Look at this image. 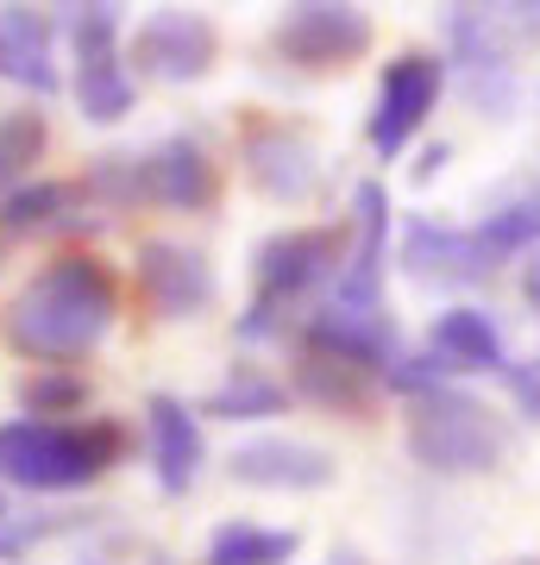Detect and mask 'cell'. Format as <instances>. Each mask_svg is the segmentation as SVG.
I'll return each instance as SVG.
<instances>
[{
	"label": "cell",
	"instance_id": "cell-3",
	"mask_svg": "<svg viewBox=\"0 0 540 565\" xmlns=\"http://www.w3.org/2000/svg\"><path fill=\"white\" fill-rule=\"evenodd\" d=\"M409 452L421 471L478 478L509 459V427L465 390H427L409 403Z\"/></svg>",
	"mask_w": 540,
	"mask_h": 565
},
{
	"label": "cell",
	"instance_id": "cell-29",
	"mask_svg": "<svg viewBox=\"0 0 540 565\" xmlns=\"http://www.w3.org/2000/svg\"><path fill=\"white\" fill-rule=\"evenodd\" d=\"M502 384L528 422H540V364H502Z\"/></svg>",
	"mask_w": 540,
	"mask_h": 565
},
{
	"label": "cell",
	"instance_id": "cell-21",
	"mask_svg": "<svg viewBox=\"0 0 540 565\" xmlns=\"http://www.w3.org/2000/svg\"><path fill=\"white\" fill-rule=\"evenodd\" d=\"M371 390H378V377H364L352 364L320 359V352H296V390L289 396H308V403L333 408V415H364Z\"/></svg>",
	"mask_w": 540,
	"mask_h": 565
},
{
	"label": "cell",
	"instance_id": "cell-6",
	"mask_svg": "<svg viewBox=\"0 0 540 565\" xmlns=\"http://www.w3.org/2000/svg\"><path fill=\"white\" fill-rule=\"evenodd\" d=\"M371 13L364 7H346V0H301L277 20L271 44H277L283 63L296 70H346L371 51Z\"/></svg>",
	"mask_w": 540,
	"mask_h": 565
},
{
	"label": "cell",
	"instance_id": "cell-31",
	"mask_svg": "<svg viewBox=\"0 0 540 565\" xmlns=\"http://www.w3.org/2000/svg\"><path fill=\"white\" fill-rule=\"evenodd\" d=\"M521 289H528V302L540 308V264H534V270H528V282H521Z\"/></svg>",
	"mask_w": 540,
	"mask_h": 565
},
{
	"label": "cell",
	"instance_id": "cell-25",
	"mask_svg": "<svg viewBox=\"0 0 540 565\" xmlns=\"http://www.w3.org/2000/svg\"><path fill=\"white\" fill-rule=\"evenodd\" d=\"M44 139H51L44 114H32V107L0 114V189H20V182H32V163L44 158Z\"/></svg>",
	"mask_w": 540,
	"mask_h": 565
},
{
	"label": "cell",
	"instance_id": "cell-4",
	"mask_svg": "<svg viewBox=\"0 0 540 565\" xmlns=\"http://www.w3.org/2000/svg\"><path fill=\"white\" fill-rule=\"evenodd\" d=\"M340 277V239L327 226H289L252 252V282L258 296L245 308L240 340H271L283 327V308H296L301 296H315L320 282Z\"/></svg>",
	"mask_w": 540,
	"mask_h": 565
},
{
	"label": "cell",
	"instance_id": "cell-28",
	"mask_svg": "<svg viewBox=\"0 0 540 565\" xmlns=\"http://www.w3.org/2000/svg\"><path fill=\"white\" fill-rule=\"evenodd\" d=\"M446 377H453V371H446L434 352H421V359H409V352H402V359L383 371V384L396 390V396H409V403H415V396H427V390H446Z\"/></svg>",
	"mask_w": 540,
	"mask_h": 565
},
{
	"label": "cell",
	"instance_id": "cell-12",
	"mask_svg": "<svg viewBox=\"0 0 540 565\" xmlns=\"http://www.w3.org/2000/svg\"><path fill=\"white\" fill-rule=\"evenodd\" d=\"M301 352H320V359H340L352 364V371H364V377H378L402 359L396 345V321L383 315V308H371V315H352V308H315L308 315V327H301Z\"/></svg>",
	"mask_w": 540,
	"mask_h": 565
},
{
	"label": "cell",
	"instance_id": "cell-10",
	"mask_svg": "<svg viewBox=\"0 0 540 565\" xmlns=\"http://www.w3.org/2000/svg\"><path fill=\"white\" fill-rule=\"evenodd\" d=\"M446 44H453V63L465 70L472 102L502 120L516 107V76H509V44H502L497 7H446Z\"/></svg>",
	"mask_w": 540,
	"mask_h": 565
},
{
	"label": "cell",
	"instance_id": "cell-19",
	"mask_svg": "<svg viewBox=\"0 0 540 565\" xmlns=\"http://www.w3.org/2000/svg\"><path fill=\"white\" fill-rule=\"evenodd\" d=\"M434 359L446 371H502L509 352L484 308H446V315H434Z\"/></svg>",
	"mask_w": 540,
	"mask_h": 565
},
{
	"label": "cell",
	"instance_id": "cell-14",
	"mask_svg": "<svg viewBox=\"0 0 540 565\" xmlns=\"http://www.w3.org/2000/svg\"><path fill=\"white\" fill-rule=\"evenodd\" d=\"M402 264H409V277L446 282V289H472V282L497 277V258L484 252L472 226H446V221H427V214H415L409 233H402Z\"/></svg>",
	"mask_w": 540,
	"mask_h": 565
},
{
	"label": "cell",
	"instance_id": "cell-1",
	"mask_svg": "<svg viewBox=\"0 0 540 565\" xmlns=\"http://www.w3.org/2000/svg\"><path fill=\"white\" fill-rule=\"evenodd\" d=\"M120 315V282L95 252H63L7 302V345L20 359L70 364L88 359Z\"/></svg>",
	"mask_w": 540,
	"mask_h": 565
},
{
	"label": "cell",
	"instance_id": "cell-30",
	"mask_svg": "<svg viewBox=\"0 0 540 565\" xmlns=\"http://www.w3.org/2000/svg\"><path fill=\"white\" fill-rule=\"evenodd\" d=\"M441 163H446V145H434V151H427V158L415 163V182H427L434 170H441Z\"/></svg>",
	"mask_w": 540,
	"mask_h": 565
},
{
	"label": "cell",
	"instance_id": "cell-32",
	"mask_svg": "<svg viewBox=\"0 0 540 565\" xmlns=\"http://www.w3.org/2000/svg\"><path fill=\"white\" fill-rule=\"evenodd\" d=\"M327 565H364V559H352V553H340V559H327Z\"/></svg>",
	"mask_w": 540,
	"mask_h": 565
},
{
	"label": "cell",
	"instance_id": "cell-5",
	"mask_svg": "<svg viewBox=\"0 0 540 565\" xmlns=\"http://www.w3.org/2000/svg\"><path fill=\"white\" fill-rule=\"evenodd\" d=\"M57 13H63V25H70V44H76L82 120H95V126L126 120L133 102H139V82H133V70H126V57H120V7L95 0V7H57Z\"/></svg>",
	"mask_w": 540,
	"mask_h": 565
},
{
	"label": "cell",
	"instance_id": "cell-16",
	"mask_svg": "<svg viewBox=\"0 0 540 565\" xmlns=\"http://www.w3.org/2000/svg\"><path fill=\"white\" fill-rule=\"evenodd\" d=\"M226 471H233V484H252V490H327L340 478L327 446L289 440V434H264V440L233 446Z\"/></svg>",
	"mask_w": 540,
	"mask_h": 565
},
{
	"label": "cell",
	"instance_id": "cell-18",
	"mask_svg": "<svg viewBox=\"0 0 540 565\" xmlns=\"http://www.w3.org/2000/svg\"><path fill=\"white\" fill-rule=\"evenodd\" d=\"M0 82L57 95V63H51V20L39 7H0Z\"/></svg>",
	"mask_w": 540,
	"mask_h": 565
},
{
	"label": "cell",
	"instance_id": "cell-20",
	"mask_svg": "<svg viewBox=\"0 0 540 565\" xmlns=\"http://www.w3.org/2000/svg\"><path fill=\"white\" fill-rule=\"evenodd\" d=\"M82 214V189L76 182H51V177H32L20 189H7L0 195V226L7 233H63V226H76Z\"/></svg>",
	"mask_w": 540,
	"mask_h": 565
},
{
	"label": "cell",
	"instance_id": "cell-2",
	"mask_svg": "<svg viewBox=\"0 0 540 565\" xmlns=\"http://www.w3.org/2000/svg\"><path fill=\"white\" fill-rule=\"evenodd\" d=\"M126 452V427L95 415V422H0V478L20 490H44V497H63V490H82L107 478Z\"/></svg>",
	"mask_w": 540,
	"mask_h": 565
},
{
	"label": "cell",
	"instance_id": "cell-27",
	"mask_svg": "<svg viewBox=\"0 0 540 565\" xmlns=\"http://www.w3.org/2000/svg\"><path fill=\"white\" fill-rule=\"evenodd\" d=\"M20 403L32 422H57V415H82L88 408V384H82L76 371H63V364H51V371H32L20 384Z\"/></svg>",
	"mask_w": 540,
	"mask_h": 565
},
{
	"label": "cell",
	"instance_id": "cell-7",
	"mask_svg": "<svg viewBox=\"0 0 540 565\" xmlns=\"http://www.w3.org/2000/svg\"><path fill=\"white\" fill-rule=\"evenodd\" d=\"M446 88V57H427V51H402L396 63H383L378 102H371V120H364V139L378 158H396L402 145L421 132V120L434 114Z\"/></svg>",
	"mask_w": 540,
	"mask_h": 565
},
{
	"label": "cell",
	"instance_id": "cell-9",
	"mask_svg": "<svg viewBox=\"0 0 540 565\" xmlns=\"http://www.w3.org/2000/svg\"><path fill=\"white\" fill-rule=\"evenodd\" d=\"M133 277H139V296L151 302V315H163V321H195L221 296L214 264L201 258L195 245L177 239H145L139 258H133Z\"/></svg>",
	"mask_w": 540,
	"mask_h": 565
},
{
	"label": "cell",
	"instance_id": "cell-24",
	"mask_svg": "<svg viewBox=\"0 0 540 565\" xmlns=\"http://www.w3.org/2000/svg\"><path fill=\"white\" fill-rule=\"evenodd\" d=\"M484 239V252L490 258H521V252H534L540 245V195H509L502 207H490L478 226H472Z\"/></svg>",
	"mask_w": 540,
	"mask_h": 565
},
{
	"label": "cell",
	"instance_id": "cell-13",
	"mask_svg": "<svg viewBox=\"0 0 540 565\" xmlns=\"http://www.w3.org/2000/svg\"><path fill=\"white\" fill-rule=\"evenodd\" d=\"M383 239H390V195L383 182H359L352 189V258L333 277V308H352V315L383 308Z\"/></svg>",
	"mask_w": 540,
	"mask_h": 565
},
{
	"label": "cell",
	"instance_id": "cell-33",
	"mask_svg": "<svg viewBox=\"0 0 540 565\" xmlns=\"http://www.w3.org/2000/svg\"><path fill=\"white\" fill-rule=\"evenodd\" d=\"M7 522H13V515H7V497H0V527H7Z\"/></svg>",
	"mask_w": 540,
	"mask_h": 565
},
{
	"label": "cell",
	"instance_id": "cell-8",
	"mask_svg": "<svg viewBox=\"0 0 540 565\" xmlns=\"http://www.w3.org/2000/svg\"><path fill=\"white\" fill-rule=\"evenodd\" d=\"M214 57H221V32H214V20H201L189 7H158L133 32V70L151 82H170V88L201 82L214 70Z\"/></svg>",
	"mask_w": 540,
	"mask_h": 565
},
{
	"label": "cell",
	"instance_id": "cell-11",
	"mask_svg": "<svg viewBox=\"0 0 540 565\" xmlns=\"http://www.w3.org/2000/svg\"><path fill=\"white\" fill-rule=\"evenodd\" d=\"M240 163L264 202H283V207L308 202L315 182H320V145L308 132H296V126H277V120H258L245 132Z\"/></svg>",
	"mask_w": 540,
	"mask_h": 565
},
{
	"label": "cell",
	"instance_id": "cell-15",
	"mask_svg": "<svg viewBox=\"0 0 540 565\" xmlns=\"http://www.w3.org/2000/svg\"><path fill=\"white\" fill-rule=\"evenodd\" d=\"M139 182H145V202L170 207V214H201L221 195V170L189 132H170L163 145H151L139 158Z\"/></svg>",
	"mask_w": 540,
	"mask_h": 565
},
{
	"label": "cell",
	"instance_id": "cell-34",
	"mask_svg": "<svg viewBox=\"0 0 540 565\" xmlns=\"http://www.w3.org/2000/svg\"><path fill=\"white\" fill-rule=\"evenodd\" d=\"M509 565H540V559H509Z\"/></svg>",
	"mask_w": 540,
	"mask_h": 565
},
{
	"label": "cell",
	"instance_id": "cell-23",
	"mask_svg": "<svg viewBox=\"0 0 540 565\" xmlns=\"http://www.w3.org/2000/svg\"><path fill=\"white\" fill-rule=\"evenodd\" d=\"M283 408H289V390H283L277 377L252 371V364H240V371H233V377H226L195 415H221V422H271V415H283Z\"/></svg>",
	"mask_w": 540,
	"mask_h": 565
},
{
	"label": "cell",
	"instance_id": "cell-26",
	"mask_svg": "<svg viewBox=\"0 0 540 565\" xmlns=\"http://www.w3.org/2000/svg\"><path fill=\"white\" fill-rule=\"evenodd\" d=\"M82 202H100L114 207V214H126V207L145 202V182H139V158H126V151H107V158L88 163V177L76 182Z\"/></svg>",
	"mask_w": 540,
	"mask_h": 565
},
{
	"label": "cell",
	"instance_id": "cell-22",
	"mask_svg": "<svg viewBox=\"0 0 540 565\" xmlns=\"http://www.w3.org/2000/svg\"><path fill=\"white\" fill-rule=\"evenodd\" d=\"M301 534L296 527H264V522H221L208 534V565H289Z\"/></svg>",
	"mask_w": 540,
	"mask_h": 565
},
{
	"label": "cell",
	"instance_id": "cell-17",
	"mask_svg": "<svg viewBox=\"0 0 540 565\" xmlns=\"http://www.w3.org/2000/svg\"><path fill=\"white\" fill-rule=\"evenodd\" d=\"M145 427H151V465H158V490H163V497L195 490L201 465H208V440H201L195 408H182L177 396H151V403H145Z\"/></svg>",
	"mask_w": 540,
	"mask_h": 565
}]
</instances>
